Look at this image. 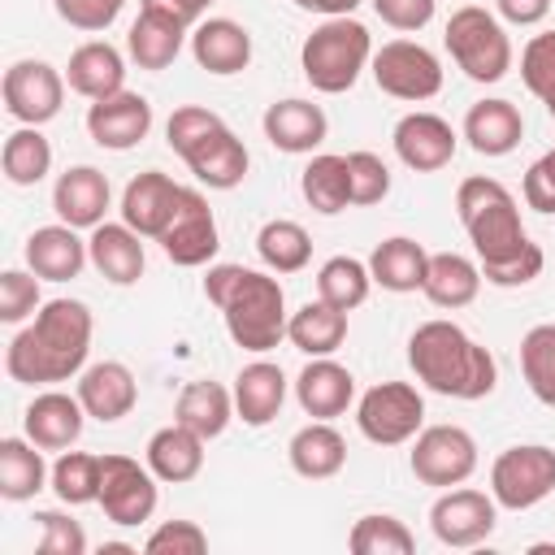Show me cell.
Returning a JSON list of instances; mask_svg holds the SVG:
<instances>
[{"label":"cell","mask_w":555,"mask_h":555,"mask_svg":"<svg viewBox=\"0 0 555 555\" xmlns=\"http://www.w3.org/2000/svg\"><path fill=\"white\" fill-rule=\"evenodd\" d=\"M455 212H460V225L477 251V264H481V278L490 286H529L546 256L542 247L525 234L520 225V208H516V195L499 182V178H486V173H473L460 182L455 191Z\"/></svg>","instance_id":"6da1fadb"},{"label":"cell","mask_w":555,"mask_h":555,"mask_svg":"<svg viewBox=\"0 0 555 555\" xmlns=\"http://www.w3.org/2000/svg\"><path fill=\"white\" fill-rule=\"evenodd\" d=\"M91 308L82 299H48L26 330L9 338L4 369L22 386H52L69 382L87 369L91 351Z\"/></svg>","instance_id":"7a4b0ae2"},{"label":"cell","mask_w":555,"mask_h":555,"mask_svg":"<svg viewBox=\"0 0 555 555\" xmlns=\"http://www.w3.org/2000/svg\"><path fill=\"white\" fill-rule=\"evenodd\" d=\"M408 364L425 390L447 395V399H464V403L486 399L499 382V364H494L490 347H481L464 325L442 321V317L412 330Z\"/></svg>","instance_id":"3957f363"},{"label":"cell","mask_w":555,"mask_h":555,"mask_svg":"<svg viewBox=\"0 0 555 555\" xmlns=\"http://www.w3.org/2000/svg\"><path fill=\"white\" fill-rule=\"evenodd\" d=\"M204 295L208 304L221 308L225 334L243 351H273L286 338V291L273 273L243 269V264H212L204 273Z\"/></svg>","instance_id":"277c9868"},{"label":"cell","mask_w":555,"mask_h":555,"mask_svg":"<svg viewBox=\"0 0 555 555\" xmlns=\"http://www.w3.org/2000/svg\"><path fill=\"white\" fill-rule=\"evenodd\" d=\"M165 143L186 160V169L208 191H234L247 178V147L243 139L204 104H182L165 121Z\"/></svg>","instance_id":"5b68a950"},{"label":"cell","mask_w":555,"mask_h":555,"mask_svg":"<svg viewBox=\"0 0 555 555\" xmlns=\"http://www.w3.org/2000/svg\"><path fill=\"white\" fill-rule=\"evenodd\" d=\"M373 61V35L364 22L356 17H325L299 48V69L304 78L325 91V95H343L360 82L364 65Z\"/></svg>","instance_id":"8992f818"},{"label":"cell","mask_w":555,"mask_h":555,"mask_svg":"<svg viewBox=\"0 0 555 555\" xmlns=\"http://www.w3.org/2000/svg\"><path fill=\"white\" fill-rule=\"evenodd\" d=\"M442 43H447L451 61L464 69V78H473V82H499L512 69V39H507L503 22L481 4L455 9L447 17Z\"/></svg>","instance_id":"52a82bcc"},{"label":"cell","mask_w":555,"mask_h":555,"mask_svg":"<svg viewBox=\"0 0 555 555\" xmlns=\"http://www.w3.org/2000/svg\"><path fill=\"white\" fill-rule=\"evenodd\" d=\"M356 425L373 447H403L425 429V399L412 382H377L356 399Z\"/></svg>","instance_id":"ba28073f"},{"label":"cell","mask_w":555,"mask_h":555,"mask_svg":"<svg viewBox=\"0 0 555 555\" xmlns=\"http://www.w3.org/2000/svg\"><path fill=\"white\" fill-rule=\"evenodd\" d=\"M408 468L421 486H438V490L464 486L477 473V438L464 425H425L412 438Z\"/></svg>","instance_id":"9c48e42d"},{"label":"cell","mask_w":555,"mask_h":555,"mask_svg":"<svg viewBox=\"0 0 555 555\" xmlns=\"http://www.w3.org/2000/svg\"><path fill=\"white\" fill-rule=\"evenodd\" d=\"M555 490V451L542 442H520L494 455L490 464V494L507 512L538 507Z\"/></svg>","instance_id":"30bf717a"},{"label":"cell","mask_w":555,"mask_h":555,"mask_svg":"<svg viewBox=\"0 0 555 555\" xmlns=\"http://www.w3.org/2000/svg\"><path fill=\"white\" fill-rule=\"evenodd\" d=\"M369 65H373V82L395 100L421 104V100H434L442 91V61L425 43L390 39L373 52Z\"/></svg>","instance_id":"8fae6325"},{"label":"cell","mask_w":555,"mask_h":555,"mask_svg":"<svg viewBox=\"0 0 555 555\" xmlns=\"http://www.w3.org/2000/svg\"><path fill=\"white\" fill-rule=\"evenodd\" d=\"M65 74L48 61H35V56H22L4 69V82H0V95H4V108L13 121L22 126H43L61 113L65 104Z\"/></svg>","instance_id":"7c38bea8"},{"label":"cell","mask_w":555,"mask_h":555,"mask_svg":"<svg viewBox=\"0 0 555 555\" xmlns=\"http://www.w3.org/2000/svg\"><path fill=\"white\" fill-rule=\"evenodd\" d=\"M499 525V503L494 494L486 490H473V486H451L434 499L429 507V529L442 546H455V551H468V546H481Z\"/></svg>","instance_id":"4fadbf2b"},{"label":"cell","mask_w":555,"mask_h":555,"mask_svg":"<svg viewBox=\"0 0 555 555\" xmlns=\"http://www.w3.org/2000/svg\"><path fill=\"white\" fill-rule=\"evenodd\" d=\"M156 473L130 455H100V507L113 525H143L156 512Z\"/></svg>","instance_id":"5bb4252c"},{"label":"cell","mask_w":555,"mask_h":555,"mask_svg":"<svg viewBox=\"0 0 555 555\" xmlns=\"http://www.w3.org/2000/svg\"><path fill=\"white\" fill-rule=\"evenodd\" d=\"M156 243H160L165 256H169L173 264H182V269H199V264H208V260L217 256L221 234H217V217H212L204 191L182 186V199H178V208H173V221L165 225V234H160Z\"/></svg>","instance_id":"9a60e30c"},{"label":"cell","mask_w":555,"mask_h":555,"mask_svg":"<svg viewBox=\"0 0 555 555\" xmlns=\"http://www.w3.org/2000/svg\"><path fill=\"white\" fill-rule=\"evenodd\" d=\"M390 143H395V156H399L408 169H416V173H438V169L451 165V156H455V147H460V134H455L451 121L438 117V113H403V117L395 121Z\"/></svg>","instance_id":"2e32d148"},{"label":"cell","mask_w":555,"mask_h":555,"mask_svg":"<svg viewBox=\"0 0 555 555\" xmlns=\"http://www.w3.org/2000/svg\"><path fill=\"white\" fill-rule=\"evenodd\" d=\"M152 130V104L139 91H117L104 100H91L87 108V134L91 143L108 147V152H130L147 139Z\"/></svg>","instance_id":"e0dca14e"},{"label":"cell","mask_w":555,"mask_h":555,"mask_svg":"<svg viewBox=\"0 0 555 555\" xmlns=\"http://www.w3.org/2000/svg\"><path fill=\"white\" fill-rule=\"evenodd\" d=\"M178 199H182V182H173L160 169H143L121 191V221L130 230H139L143 238H160L165 225L173 221Z\"/></svg>","instance_id":"ac0fdd59"},{"label":"cell","mask_w":555,"mask_h":555,"mask_svg":"<svg viewBox=\"0 0 555 555\" xmlns=\"http://www.w3.org/2000/svg\"><path fill=\"white\" fill-rule=\"evenodd\" d=\"M82 425H87V408L78 395H65V390H43L22 412L26 438L43 451H69L82 438Z\"/></svg>","instance_id":"d6986e66"},{"label":"cell","mask_w":555,"mask_h":555,"mask_svg":"<svg viewBox=\"0 0 555 555\" xmlns=\"http://www.w3.org/2000/svg\"><path fill=\"white\" fill-rule=\"evenodd\" d=\"M295 399L312 421H334L356 399V377L334 356H308V364L295 377Z\"/></svg>","instance_id":"ffe728a7"},{"label":"cell","mask_w":555,"mask_h":555,"mask_svg":"<svg viewBox=\"0 0 555 555\" xmlns=\"http://www.w3.org/2000/svg\"><path fill=\"white\" fill-rule=\"evenodd\" d=\"M74 395L82 399V408H87L91 421L113 425V421H121V416L134 412L139 382H134V373L121 360H100V364H87L78 373V390Z\"/></svg>","instance_id":"44dd1931"},{"label":"cell","mask_w":555,"mask_h":555,"mask_svg":"<svg viewBox=\"0 0 555 555\" xmlns=\"http://www.w3.org/2000/svg\"><path fill=\"white\" fill-rule=\"evenodd\" d=\"M108 199H113L108 178L95 165H69L52 186V208L74 230H95L108 212Z\"/></svg>","instance_id":"7402d4cb"},{"label":"cell","mask_w":555,"mask_h":555,"mask_svg":"<svg viewBox=\"0 0 555 555\" xmlns=\"http://www.w3.org/2000/svg\"><path fill=\"white\" fill-rule=\"evenodd\" d=\"M260 126H264V139L286 156H304V152L321 147L330 134V117L312 100H273L264 108Z\"/></svg>","instance_id":"603a6c76"},{"label":"cell","mask_w":555,"mask_h":555,"mask_svg":"<svg viewBox=\"0 0 555 555\" xmlns=\"http://www.w3.org/2000/svg\"><path fill=\"white\" fill-rule=\"evenodd\" d=\"M191 56L199 69H208L217 78L243 74L251 65V35L234 17H204L191 30Z\"/></svg>","instance_id":"cb8c5ba5"},{"label":"cell","mask_w":555,"mask_h":555,"mask_svg":"<svg viewBox=\"0 0 555 555\" xmlns=\"http://www.w3.org/2000/svg\"><path fill=\"white\" fill-rule=\"evenodd\" d=\"M87 251H91L95 273L108 278L113 286H130V282L143 278V264H147L143 234L130 230L126 221H100L87 238Z\"/></svg>","instance_id":"d4e9b609"},{"label":"cell","mask_w":555,"mask_h":555,"mask_svg":"<svg viewBox=\"0 0 555 555\" xmlns=\"http://www.w3.org/2000/svg\"><path fill=\"white\" fill-rule=\"evenodd\" d=\"M65 82L69 91H78L82 100H104L126 91V56L108 43V39H87L69 52L65 65Z\"/></svg>","instance_id":"484cf974"},{"label":"cell","mask_w":555,"mask_h":555,"mask_svg":"<svg viewBox=\"0 0 555 555\" xmlns=\"http://www.w3.org/2000/svg\"><path fill=\"white\" fill-rule=\"evenodd\" d=\"M91 260L87 243L78 238L74 225L56 221V225H39L30 238H26V269L39 273L43 282H69L82 273V264Z\"/></svg>","instance_id":"4316f807"},{"label":"cell","mask_w":555,"mask_h":555,"mask_svg":"<svg viewBox=\"0 0 555 555\" xmlns=\"http://www.w3.org/2000/svg\"><path fill=\"white\" fill-rule=\"evenodd\" d=\"M464 139L477 156H507L525 139V117L512 100H477L464 113Z\"/></svg>","instance_id":"83f0119b"},{"label":"cell","mask_w":555,"mask_h":555,"mask_svg":"<svg viewBox=\"0 0 555 555\" xmlns=\"http://www.w3.org/2000/svg\"><path fill=\"white\" fill-rule=\"evenodd\" d=\"M282 403H286V373H282V364L251 360V364L238 369V377H234V412H238L243 425H251V429L269 425L282 412Z\"/></svg>","instance_id":"f1b7e54d"},{"label":"cell","mask_w":555,"mask_h":555,"mask_svg":"<svg viewBox=\"0 0 555 555\" xmlns=\"http://www.w3.org/2000/svg\"><path fill=\"white\" fill-rule=\"evenodd\" d=\"M143 464L156 473V481H169V486L195 481L199 468H204V438L173 421V425H165V429H156L147 438Z\"/></svg>","instance_id":"f546056e"},{"label":"cell","mask_w":555,"mask_h":555,"mask_svg":"<svg viewBox=\"0 0 555 555\" xmlns=\"http://www.w3.org/2000/svg\"><path fill=\"white\" fill-rule=\"evenodd\" d=\"M425 269H429V251L408 238V234H390L373 247L369 256V273H373V286L390 291V295H408V291H421L425 286Z\"/></svg>","instance_id":"4dcf8cb0"},{"label":"cell","mask_w":555,"mask_h":555,"mask_svg":"<svg viewBox=\"0 0 555 555\" xmlns=\"http://www.w3.org/2000/svg\"><path fill=\"white\" fill-rule=\"evenodd\" d=\"M286 460L299 477L308 481H325V477H338L343 464H347V442L343 434L330 425V421H308L304 429L291 434L286 442Z\"/></svg>","instance_id":"1f68e13d"},{"label":"cell","mask_w":555,"mask_h":555,"mask_svg":"<svg viewBox=\"0 0 555 555\" xmlns=\"http://www.w3.org/2000/svg\"><path fill=\"white\" fill-rule=\"evenodd\" d=\"M186 26L173 22L169 13H156V9H139L130 35H126V52L139 69H165L178 61L182 43H186Z\"/></svg>","instance_id":"d6a6232c"},{"label":"cell","mask_w":555,"mask_h":555,"mask_svg":"<svg viewBox=\"0 0 555 555\" xmlns=\"http://www.w3.org/2000/svg\"><path fill=\"white\" fill-rule=\"evenodd\" d=\"M481 282H486V278H481V264H477V260H468V256H460V251H434L421 291H425V299H429L434 308L455 312V308H468V304L477 299Z\"/></svg>","instance_id":"836d02e7"},{"label":"cell","mask_w":555,"mask_h":555,"mask_svg":"<svg viewBox=\"0 0 555 555\" xmlns=\"http://www.w3.org/2000/svg\"><path fill=\"white\" fill-rule=\"evenodd\" d=\"M234 416H238L234 412V390H225L221 382H186L178 403H173V421L195 429L204 442L221 438Z\"/></svg>","instance_id":"e575fe53"},{"label":"cell","mask_w":555,"mask_h":555,"mask_svg":"<svg viewBox=\"0 0 555 555\" xmlns=\"http://www.w3.org/2000/svg\"><path fill=\"white\" fill-rule=\"evenodd\" d=\"M43 486H52V468L43 464V447L30 438H0V499L26 503Z\"/></svg>","instance_id":"d590c367"},{"label":"cell","mask_w":555,"mask_h":555,"mask_svg":"<svg viewBox=\"0 0 555 555\" xmlns=\"http://www.w3.org/2000/svg\"><path fill=\"white\" fill-rule=\"evenodd\" d=\"M286 338L304 356H334L343 347V338H347V312L325 304V299H308L299 312H291Z\"/></svg>","instance_id":"8d00e7d4"},{"label":"cell","mask_w":555,"mask_h":555,"mask_svg":"<svg viewBox=\"0 0 555 555\" xmlns=\"http://www.w3.org/2000/svg\"><path fill=\"white\" fill-rule=\"evenodd\" d=\"M299 191L308 199L312 212L321 217H334L351 204V169H347V156H334V152H321L304 165L299 173Z\"/></svg>","instance_id":"74e56055"},{"label":"cell","mask_w":555,"mask_h":555,"mask_svg":"<svg viewBox=\"0 0 555 555\" xmlns=\"http://www.w3.org/2000/svg\"><path fill=\"white\" fill-rule=\"evenodd\" d=\"M256 256L264 260L269 273H299V269H308V260H312V238H308V230H304L299 221L273 217V221H264L260 234H256Z\"/></svg>","instance_id":"f35d334b"},{"label":"cell","mask_w":555,"mask_h":555,"mask_svg":"<svg viewBox=\"0 0 555 555\" xmlns=\"http://www.w3.org/2000/svg\"><path fill=\"white\" fill-rule=\"evenodd\" d=\"M0 169L13 186H35L52 173V143L43 139L39 126H17L9 139H4V152H0Z\"/></svg>","instance_id":"ab89813d"},{"label":"cell","mask_w":555,"mask_h":555,"mask_svg":"<svg viewBox=\"0 0 555 555\" xmlns=\"http://www.w3.org/2000/svg\"><path fill=\"white\" fill-rule=\"evenodd\" d=\"M373 291V273H369V260H356V256H330L321 269H317V299L351 312L369 299Z\"/></svg>","instance_id":"60d3db41"},{"label":"cell","mask_w":555,"mask_h":555,"mask_svg":"<svg viewBox=\"0 0 555 555\" xmlns=\"http://www.w3.org/2000/svg\"><path fill=\"white\" fill-rule=\"evenodd\" d=\"M520 373L533 399L555 408V321H542L520 338Z\"/></svg>","instance_id":"b9f144b4"},{"label":"cell","mask_w":555,"mask_h":555,"mask_svg":"<svg viewBox=\"0 0 555 555\" xmlns=\"http://www.w3.org/2000/svg\"><path fill=\"white\" fill-rule=\"evenodd\" d=\"M52 490L65 507L100 503V455L91 451H61L52 464Z\"/></svg>","instance_id":"7bdbcfd3"},{"label":"cell","mask_w":555,"mask_h":555,"mask_svg":"<svg viewBox=\"0 0 555 555\" xmlns=\"http://www.w3.org/2000/svg\"><path fill=\"white\" fill-rule=\"evenodd\" d=\"M347 546L356 555H412L416 551V538L412 529L399 520V516H386V512H369L351 525L347 533Z\"/></svg>","instance_id":"ee69618b"},{"label":"cell","mask_w":555,"mask_h":555,"mask_svg":"<svg viewBox=\"0 0 555 555\" xmlns=\"http://www.w3.org/2000/svg\"><path fill=\"white\" fill-rule=\"evenodd\" d=\"M520 78L546 104V113L555 117V30H542V35H533L525 43V52H520Z\"/></svg>","instance_id":"f6af8a7d"},{"label":"cell","mask_w":555,"mask_h":555,"mask_svg":"<svg viewBox=\"0 0 555 555\" xmlns=\"http://www.w3.org/2000/svg\"><path fill=\"white\" fill-rule=\"evenodd\" d=\"M39 273L30 269H4L0 273V321L4 325H22L26 317H35L43 308L39 299Z\"/></svg>","instance_id":"bcb514c9"},{"label":"cell","mask_w":555,"mask_h":555,"mask_svg":"<svg viewBox=\"0 0 555 555\" xmlns=\"http://www.w3.org/2000/svg\"><path fill=\"white\" fill-rule=\"evenodd\" d=\"M347 169H351V204L356 208H369V204H382L390 195V169L377 152H347Z\"/></svg>","instance_id":"7dc6e473"},{"label":"cell","mask_w":555,"mask_h":555,"mask_svg":"<svg viewBox=\"0 0 555 555\" xmlns=\"http://www.w3.org/2000/svg\"><path fill=\"white\" fill-rule=\"evenodd\" d=\"M35 525H39V551L43 555H87V533L74 516L65 512H35Z\"/></svg>","instance_id":"c3c4849f"},{"label":"cell","mask_w":555,"mask_h":555,"mask_svg":"<svg viewBox=\"0 0 555 555\" xmlns=\"http://www.w3.org/2000/svg\"><path fill=\"white\" fill-rule=\"evenodd\" d=\"M147 555H204L208 551V533L195 520H165L147 533L143 542Z\"/></svg>","instance_id":"681fc988"},{"label":"cell","mask_w":555,"mask_h":555,"mask_svg":"<svg viewBox=\"0 0 555 555\" xmlns=\"http://www.w3.org/2000/svg\"><path fill=\"white\" fill-rule=\"evenodd\" d=\"M52 9L74 30H108L121 17L126 0H52Z\"/></svg>","instance_id":"f907efd6"},{"label":"cell","mask_w":555,"mask_h":555,"mask_svg":"<svg viewBox=\"0 0 555 555\" xmlns=\"http://www.w3.org/2000/svg\"><path fill=\"white\" fill-rule=\"evenodd\" d=\"M520 195L533 212H555V147L542 152L529 169H525V182H520Z\"/></svg>","instance_id":"816d5d0a"},{"label":"cell","mask_w":555,"mask_h":555,"mask_svg":"<svg viewBox=\"0 0 555 555\" xmlns=\"http://www.w3.org/2000/svg\"><path fill=\"white\" fill-rule=\"evenodd\" d=\"M438 0H373V13L390 26V30H421L434 22Z\"/></svg>","instance_id":"f5cc1de1"},{"label":"cell","mask_w":555,"mask_h":555,"mask_svg":"<svg viewBox=\"0 0 555 555\" xmlns=\"http://www.w3.org/2000/svg\"><path fill=\"white\" fill-rule=\"evenodd\" d=\"M212 0H139V9H156V13H169L173 22H182L186 30H195L204 22Z\"/></svg>","instance_id":"db71d44e"},{"label":"cell","mask_w":555,"mask_h":555,"mask_svg":"<svg viewBox=\"0 0 555 555\" xmlns=\"http://www.w3.org/2000/svg\"><path fill=\"white\" fill-rule=\"evenodd\" d=\"M494 9L512 26H538V22H546L551 0H494Z\"/></svg>","instance_id":"11a10c76"},{"label":"cell","mask_w":555,"mask_h":555,"mask_svg":"<svg viewBox=\"0 0 555 555\" xmlns=\"http://www.w3.org/2000/svg\"><path fill=\"white\" fill-rule=\"evenodd\" d=\"M304 13H321V17H351L360 0H295Z\"/></svg>","instance_id":"9f6ffc18"},{"label":"cell","mask_w":555,"mask_h":555,"mask_svg":"<svg viewBox=\"0 0 555 555\" xmlns=\"http://www.w3.org/2000/svg\"><path fill=\"white\" fill-rule=\"evenodd\" d=\"M139 546H130V542H104L100 546V555H134Z\"/></svg>","instance_id":"6f0895ef"}]
</instances>
